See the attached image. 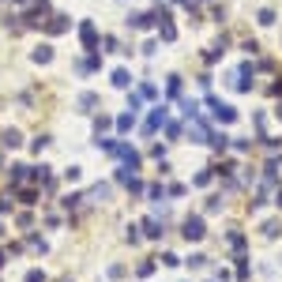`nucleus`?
Segmentation results:
<instances>
[{
    "label": "nucleus",
    "mask_w": 282,
    "mask_h": 282,
    "mask_svg": "<svg viewBox=\"0 0 282 282\" xmlns=\"http://www.w3.org/2000/svg\"><path fill=\"white\" fill-rule=\"evenodd\" d=\"M49 15H53L49 0H34V4L23 12V23H26V26H45V23H49Z\"/></svg>",
    "instance_id": "f257e3e1"
},
{
    "label": "nucleus",
    "mask_w": 282,
    "mask_h": 282,
    "mask_svg": "<svg viewBox=\"0 0 282 282\" xmlns=\"http://www.w3.org/2000/svg\"><path fill=\"white\" fill-rule=\"evenodd\" d=\"M207 105H211V117H215L218 124H233V121H237V109H233L230 102H222V98H207Z\"/></svg>",
    "instance_id": "f03ea898"
},
{
    "label": "nucleus",
    "mask_w": 282,
    "mask_h": 282,
    "mask_svg": "<svg viewBox=\"0 0 282 282\" xmlns=\"http://www.w3.org/2000/svg\"><path fill=\"white\" fill-rule=\"evenodd\" d=\"M68 31H72V19L61 15V12H53L49 23H45V34H49V38H61V34H68Z\"/></svg>",
    "instance_id": "7ed1b4c3"
},
{
    "label": "nucleus",
    "mask_w": 282,
    "mask_h": 282,
    "mask_svg": "<svg viewBox=\"0 0 282 282\" xmlns=\"http://www.w3.org/2000/svg\"><path fill=\"white\" fill-rule=\"evenodd\" d=\"M166 117H170V109H166V105H154V109H151V117H147V124H143V135H154V132L162 128V124H166Z\"/></svg>",
    "instance_id": "20e7f679"
},
{
    "label": "nucleus",
    "mask_w": 282,
    "mask_h": 282,
    "mask_svg": "<svg viewBox=\"0 0 282 282\" xmlns=\"http://www.w3.org/2000/svg\"><path fill=\"white\" fill-rule=\"evenodd\" d=\"M128 26H135V31H151L158 19H154V12H128V19H124Z\"/></svg>",
    "instance_id": "39448f33"
},
{
    "label": "nucleus",
    "mask_w": 282,
    "mask_h": 282,
    "mask_svg": "<svg viewBox=\"0 0 282 282\" xmlns=\"http://www.w3.org/2000/svg\"><path fill=\"white\" fill-rule=\"evenodd\" d=\"M203 233H207V226H203L200 215H188V218H184V237H188V241H203Z\"/></svg>",
    "instance_id": "423d86ee"
},
{
    "label": "nucleus",
    "mask_w": 282,
    "mask_h": 282,
    "mask_svg": "<svg viewBox=\"0 0 282 282\" xmlns=\"http://www.w3.org/2000/svg\"><path fill=\"white\" fill-rule=\"evenodd\" d=\"M113 154H117V158H121L128 170H139V151H135V147H128V143H117Z\"/></svg>",
    "instance_id": "0eeeda50"
},
{
    "label": "nucleus",
    "mask_w": 282,
    "mask_h": 282,
    "mask_svg": "<svg viewBox=\"0 0 282 282\" xmlns=\"http://www.w3.org/2000/svg\"><path fill=\"white\" fill-rule=\"evenodd\" d=\"M79 42H83V49H94V45H98V26H94L91 19L79 23Z\"/></svg>",
    "instance_id": "6e6552de"
},
{
    "label": "nucleus",
    "mask_w": 282,
    "mask_h": 282,
    "mask_svg": "<svg viewBox=\"0 0 282 282\" xmlns=\"http://www.w3.org/2000/svg\"><path fill=\"white\" fill-rule=\"evenodd\" d=\"M75 105H79V113H94V105H98V94H91V91H83L79 98H75Z\"/></svg>",
    "instance_id": "1a4fd4ad"
},
{
    "label": "nucleus",
    "mask_w": 282,
    "mask_h": 282,
    "mask_svg": "<svg viewBox=\"0 0 282 282\" xmlns=\"http://www.w3.org/2000/svg\"><path fill=\"white\" fill-rule=\"evenodd\" d=\"M109 79H113V87H121V91H128V87H132V72H128V68H117V72L109 75Z\"/></svg>",
    "instance_id": "9d476101"
},
{
    "label": "nucleus",
    "mask_w": 282,
    "mask_h": 282,
    "mask_svg": "<svg viewBox=\"0 0 282 282\" xmlns=\"http://www.w3.org/2000/svg\"><path fill=\"white\" fill-rule=\"evenodd\" d=\"M0 143H4V147H8V151H15V147H23V135H19L15 128H8L4 135H0Z\"/></svg>",
    "instance_id": "9b49d317"
},
{
    "label": "nucleus",
    "mask_w": 282,
    "mask_h": 282,
    "mask_svg": "<svg viewBox=\"0 0 282 282\" xmlns=\"http://www.w3.org/2000/svg\"><path fill=\"white\" fill-rule=\"evenodd\" d=\"M31 61H34V64H49V61H53V45H38V49L31 53Z\"/></svg>",
    "instance_id": "f8f14e48"
},
{
    "label": "nucleus",
    "mask_w": 282,
    "mask_h": 282,
    "mask_svg": "<svg viewBox=\"0 0 282 282\" xmlns=\"http://www.w3.org/2000/svg\"><path fill=\"white\" fill-rule=\"evenodd\" d=\"M158 34H162V42H177V26H173L170 19H162V23H158Z\"/></svg>",
    "instance_id": "ddd939ff"
},
{
    "label": "nucleus",
    "mask_w": 282,
    "mask_h": 282,
    "mask_svg": "<svg viewBox=\"0 0 282 282\" xmlns=\"http://www.w3.org/2000/svg\"><path fill=\"white\" fill-rule=\"evenodd\" d=\"M109 196H113V188H109V184H94V188H91V200H94V203H105Z\"/></svg>",
    "instance_id": "4468645a"
},
{
    "label": "nucleus",
    "mask_w": 282,
    "mask_h": 282,
    "mask_svg": "<svg viewBox=\"0 0 282 282\" xmlns=\"http://www.w3.org/2000/svg\"><path fill=\"white\" fill-rule=\"evenodd\" d=\"M23 181H31V166H12V184L19 188Z\"/></svg>",
    "instance_id": "2eb2a0df"
},
{
    "label": "nucleus",
    "mask_w": 282,
    "mask_h": 282,
    "mask_svg": "<svg viewBox=\"0 0 282 282\" xmlns=\"http://www.w3.org/2000/svg\"><path fill=\"white\" fill-rule=\"evenodd\" d=\"M128 128H135V113H121L117 117V132H128Z\"/></svg>",
    "instance_id": "dca6fc26"
},
{
    "label": "nucleus",
    "mask_w": 282,
    "mask_h": 282,
    "mask_svg": "<svg viewBox=\"0 0 282 282\" xmlns=\"http://www.w3.org/2000/svg\"><path fill=\"white\" fill-rule=\"evenodd\" d=\"M143 230H147V237H162V222L158 218H147V222H143Z\"/></svg>",
    "instance_id": "f3484780"
},
{
    "label": "nucleus",
    "mask_w": 282,
    "mask_h": 282,
    "mask_svg": "<svg viewBox=\"0 0 282 282\" xmlns=\"http://www.w3.org/2000/svg\"><path fill=\"white\" fill-rule=\"evenodd\" d=\"M256 23H260V26H271V23H275V12H271V8H260Z\"/></svg>",
    "instance_id": "a211bd4d"
},
{
    "label": "nucleus",
    "mask_w": 282,
    "mask_h": 282,
    "mask_svg": "<svg viewBox=\"0 0 282 282\" xmlns=\"http://www.w3.org/2000/svg\"><path fill=\"white\" fill-rule=\"evenodd\" d=\"M181 75H170V83H166V91H170V98H177V94H181Z\"/></svg>",
    "instance_id": "6ab92c4d"
},
{
    "label": "nucleus",
    "mask_w": 282,
    "mask_h": 282,
    "mask_svg": "<svg viewBox=\"0 0 282 282\" xmlns=\"http://www.w3.org/2000/svg\"><path fill=\"white\" fill-rule=\"evenodd\" d=\"M139 94H143V98H158V87H154V83H139Z\"/></svg>",
    "instance_id": "aec40b11"
},
{
    "label": "nucleus",
    "mask_w": 282,
    "mask_h": 282,
    "mask_svg": "<svg viewBox=\"0 0 282 282\" xmlns=\"http://www.w3.org/2000/svg\"><path fill=\"white\" fill-rule=\"evenodd\" d=\"M19 200L23 203H38V192L34 188H19Z\"/></svg>",
    "instance_id": "412c9836"
},
{
    "label": "nucleus",
    "mask_w": 282,
    "mask_h": 282,
    "mask_svg": "<svg viewBox=\"0 0 282 282\" xmlns=\"http://www.w3.org/2000/svg\"><path fill=\"white\" fill-rule=\"evenodd\" d=\"M109 124H113V121H109V117H94V132H98V135H102L105 128H109Z\"/></svg>",
    "instance_id": "4be33fe9"
},
{
    "label": "nucleus",
    "mask_w": 282,
    "mask_h": 282,
    "mask_svg": "<svg viewBox=\"0 0 282 282\" xmlns=\"http://www.w3.org/2000/svg\"><path fill=\"white\" fill-rule=\"evenodd\" d=\"M64 177H68V181H72V184H75V181H79V177H83V170H79V166H68V170H64Z\"/></svg>",
    "instance_id": "5701e85b"
},
{
    "label": "nucleus",
    "mask_w": 282,
    "mask_h": 282,
    "mask_svg": "<svg viewBox=\"0 0 282 282\" xmlns=\"http://www.w3.org/2000/svg\"><path fill=\"white\" fill-rule=\"evenodd\" d=\"M31 147H34V151H38V154H42V151H45V147H49V135H38V139H34V143H31Z\"/></svg>",
    "instance_id": "b1692460"
},
{
    "label": "nucleus",
    "mask_w": 282,
    "mask_h": 282,
    "mask_svg": "<svg viewBox=\"0 0 282 282\" xmlns=\"http://www.w3.org/2000/svg\"><path fill=\"white\" fill-rule=\"evenodd\" d=\"M102 45H105V53H117V49H121V45H117V38L109 34V38H102Z\"/></svg>",
    "instance_id": "393cba45"
},
{
    "label": "nucleus",
    "mask_w": 282,
    "mask_h": 282,
    "mask_svg": "<svg viewBox=\"0 0 282 282\" xmlns=\"http://www.w3.org/2000/svg\"><path fill=\"white\" fill-rule=\"evenodd\" d=\"M162 196H166V192H162V188H158V184H151V188H147V200H154V203H158Z\"/></svg>",
    "instance_id": "a878e982"
},
{
    "label": "nucleus",
    "mask_w": 282,
    "mask_h": 282,
    "mask_svg": "<svg viewBox=\"0 0 282 282\" xmlns=\"http://www.w3.org/2000/svg\"><path fill=\"white\" fill-rule=\"evenodd\" d=\"M264 237H278V222H264Z\"/></svg>",
    "instance_id": "bb28decb"
},
{
    "label": "nucleus",
    "mask_w": 282,
    "mask_h": 282,
    "mask_svg": "<svg viewBox=\"0 0 282 282\" xmlns=\"http://www.w3.org/2000/svg\"><path fill=\"white\" fill-rule=\"evenodd\" d=\"M211 177H215V170H203V173H196V184H211Z\"/></svg>",
    "instance_id": "cd10ccee"
},
{
    "label": "nucleus",
    "mask_w": 282,
    "mask_h": 282,
    "mask_svg": "<svg viewBox=\"0 0 282 282\" xmlns=\"http://www.w3.org/2000/svg\"><path fill=\"white\" fill-rule=\"evenodd\" d=\"M215 211H222V196H211V203H207V215H215Z\"/></svg>",
    "instance_id": "c85d7f7f"
},
{
    "label": "nucleus",
    "mask_w": 282,
    "mask_h": 282,
    "mask_svg": "<svg viewBox=\"0 0 282 282\" xmlns=\"http://www.w3.org/2000/svg\"><path fill=\"white\" fill-rule=\"evenodd\" d=\"M26 282H45V271H38V267L26 271Z\"/></svg>",
    "instance_id": "c756f323"
},
{
    "label": "nucleus",
    "mask_w": 282,
    "mask_h": 282,
    "mask_svg": "<svg viewBox=\"0 0 282 282\" xmlns=\"http://www.w3.org/2000/svg\"><path fill=\"white\" fill-rule=\"evenodd\" d=\"M188 267H196V271H200V267H207V256H192V260H188Z\"/></svg>",
    "instance_id": "7c9ffc66"
},
{
    "label": "nucleus",
    "mask_w": 282,
    "mask_h": 282,
    "mask_svg": "<svg viewBox=\"0 0 282 282\" xmlns=\"http://www.w3.org/2000/svg\"><path fill=\"white\" fill-rule=\"evenodd\" d=\"M151 271H154V264H151V260H147V264H139V271H135V275H139V278H147V275H151Z\"/></svg>",
    "instance_id": "2f4dec72"
},
{
    "label": "nucleus",
    "mask_w": 282,
    "mask_h": 282,
    "mask_svg": "<svg viewBox=\"0 0 282 282\" xmlns=\"http://www.w3.org/2000/svg\"><path fill=\"white\" fill-rule=\"evenodd\" d=\"M4 211H8V200H4V196H0V215H4Z\"/></svg>",
    "instance_id": "473e14b6"
},
{
    "label": "nucleus",
    "mask_w": 282,
    "mask_h": 282,
    "mask_svg": "<svg viewBox=\"0 0 282 282\" xmlns=\"http://www.w3.org/2000/svg\"><path fill=\"white\" fill-rule=\"evenodd\" d=\"M275 203H278V207H282V188H278V192H275Z\"/></svg>",
    "instance_id": "72a5a7b5"
},
{
    "label": "nucleus",
    "mask_w": 282,
    "mask_h": 282,
    "mask_svg": "<svg viewBox=\"0 0 282 282\" xmlns=\"http://www.w3.org/2000/svg\"><path fill=\"white\" fill-rule=\"evenodd\" d=\"M275 117H278V121H282V102H278V105H275Z\"/></svg>",
    "instance_id": "f704fd0d"
},
{
    "label": "nucleus",
    "mask_w": 282,
    "mask_h": 282,
    "mask_svg": "<svg viewBox=\"0 0 282 282\" xmlns=\"http://www.w3.org/2000/svg\"><path fill=\"white\" fill-rule=\"evenodd\" d=\"M4 260H8V252H4V248H0V267H4Z\"/></svg>",
    "instance_id": "c9c22d12"
},
{
    "label": "nucleus",
    "mask_w": 282,
    "mask_h": 282,
    "mask_svg": "<svg viewBox=\"0 0 282 282\" xmlns=\"http://www.w3.org/2000/svg\"><path fill=\"white\" fill-rule=\"evenodd\" d=\"M0 237H4V222H0Z\"/></svg>",
    "instance_id": "e433bc0d"
},
{
    "label": "nucleus",
    "mask_w": 282,
    "mask_h": 282,
    "mask_svg": "<svg viewBox=\"0 0 282 282\" xmlns=\"http://www.w3.org/2000/svg\"><path fill=\"white\" fill-rule=\"evenodd\" d=\"M0 166H4V158H0Z\"/></svg>",
    "instance_id": "4c0bfd02"
},
{
    "label": "nucleus",
    "mask_w": 282,
    "mask_h": 282,
    "mask_svg": "<svg viewBox=\"0 0 282 282\" xmlns=\"http://www.w3.org/2000/svg\"><path fill=\"white\" fill-rule=\"evenodd\" d=\"M64 282H72V278H64Z\"/></svg>",
    "instance_id": "58836bf2"
}]
</instances>
